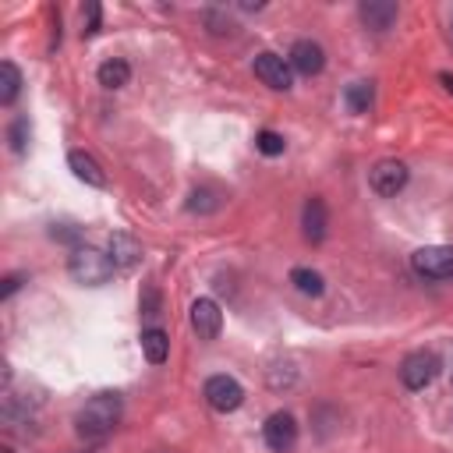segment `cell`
Here are the masks:
<instances>
[{"label": "cell", "mask_w": 453, "mask_h": 453, "mask_svg": "<svg viewBox=\"0 0 453 453\" xmlns=\"http://www.w3.org/2000/svg\"><path fill=\"white\" fill-rule=\"evenodd\" d=\"M120 414H124V400H120V393H96V396L78 411L74 428H78L81 439H103L106 432L117 428Z\"/></svg>", "instance_id": "obj_1"}, {"label": "cell", "mask_w": 453, "mask_h": 453, "mask_svg": "<svg viewBox=\"0 0 453 453\" xmlns=\"http://www.w3.org/2000/svg\"><path fill=\"white\" fill-rule=\"evenodd\" d=\"M113 258L106 255V251H99V248H88V244H78L74 251H71V258H67V273H71V280L74 283H85V287H99V283H106L110 276H113Z\"/></svg>", "instance_id": "obj_2"}, {"label": "cell", "mask_w": 453, "mask_h": 453, "mask_svg": "<svg viewBox=\"0 0 453 453\" xmlns=\"http://www.w3.org/2000/svg\"><path fill=\"white\" fill-rule=\"evenodd\" d=\"M411 269L421 280H453V244H425L411 255Z\"/></svg>", "instance_id": "obj_3"}, {"label": "cell", "mask_w": 453, "mask_h": 453, "mask_svg": "<svg viewBox=\"0 0 453 453\" xmlns=\"http://www.w3.org/2000/svg\"><path fill=\"white\" fill-rule=\"evenodd\" d=\"M202 396H205V403L212 407V411H219V414H230V411H237L241 403H244V386L234 379V375H209L205 379V386H202Z\"/></svg>", "instance_id": "obj_4"}, {"label": "cell", "mask_w": 453, "mask_h": 453, "mask_svg": "<svg viewBox=\"0 0 453 453\" xmlns=\"http://www.w3.org/2000/svg\"><path fill=\"white\" fill-rule=\"evenodd\" d=\"M251 71H255V78H258L262 85H269V88H276V92H287V88L294 85V67H290V60H283V57L273 53V50L255 53Z\"/></svg>", "instance_id": "obj_5"}, {"label": "cell", "mask_w": 453, "mask_h": 453, "mask_svg": "<svg viewBox=\"0 0 453 453\" xmlns=\"http://www.w3.org/2000/svg\"><path fill=\"white\" fill-rule=\"evenodd\" d=\"M439 357L432 354V350H411L403 361H400V382L407 386V389H425V386H432L435 382V375H439Z\"/></svg>", "instance_id": "obj_6"}, {"label": "cell", "mask_w": 453, "mask_h": 453, "mask_svg": "<svg viewBox=\"0 0 453 453\" xmlns=\"http://www.w3.org/2000/svg\"><path fill=\"white\" fill-rule=\"evenodd\" d=\"M407 177H411V170H407L403 159H379V163L368 170V188H372L375 195H382V198H393L396 191H403Z\"/></svg>", "instance_id": "obj_7"}, {"label": "cell", "mask_w": 453, "mask_h": 453, "mask_svg": "<svg viewBox=\"0 0 453 453\" xmlns=\"http://www.w3.org/2000/svg\"><path fill=\"white\" fill-rule=\"evenodd\" d=\"M262 439H265V446L273 453H290L294 442H297V421H294V414L290 411L269 414L265 425H262Z\"/></svg>", "instance_id": "obj_8"}, {"label": "cell", "mask_w": 453, "mask_h": 453, "mask_svg": "<svg viewBox=\"0 0 453 453\" xmlns=\"http://www.w3.org/2000/svg\"><path fill=\"white\" fill-rule=\"evenodd\" d=\"M191 329L198 333V340H216L223 329V311L212 297H195L191 301Z\"/></svg>", "instance_id": "obj_9"}, {"label": "cell", "mask_w": 453, "mask_h": 453, "mask_svg": "<svg viewBox=\"0 0 453 453\" xmlns=\"http://www.w3.org/2000/svg\"><path fill=\"white\" fill-rule=\"evenodd\" d=\"M287 60H290V67H294L297 74L311 78V74H322V67H326V50H322L315 39H297V42L290 46Z\"/></svg>", "instance_id": "obj_10"}, {"label": "cell", "mask_w": 453, "mask_h": 453, "mask_svg": "<svg viewBox=\"0 0 453 453\" xmlns=\"http://www.w3.org/2000/svg\"><path fill=\"white\" fill-rule=\"evenodd\" d=\"M301 226H304V241L311 244H322L326 241V230H329V209L319 195H311L304 202V212H301Z\"/></svg>", "instance_id": "obj_11"}, {"label": "cell", "mask_w": 453, "mask_h": 453, "mask_svg": "<svg viewBox=\"0 0 453 453\" xmlns=\"http://www.w3.org/2000/svg\"><path fill=\"white\" fill-rule=\"evenodd\" d=\"M357 14H361L365 28H372V32H386V28H389V25L396 21L400 7H396L393 0H361Z\"/></svg>", "instance_id": "obj_12"}, {"label": "cell", "mask_w": 453, "mask_h": 453, "mask_svg": "<svg viewBox=\"0 0 453 453\" xmlns=\"http://www.w3.org/2000/svg\"><path fill=\"white\" fill-rule=\"evenodd\" d=\"M67 166H71V173H74L81 184H88V188H106V170L96 163V156H88V152H81V149H71V152H67Z\"/></svg>", "instance_id": "obj_13"}, {"label": "cell", "mask_w": 453, "mask_h": 453, "mask_svg": "<svg viewBox=\"0 0 453 453\" xmlns=\"http://www.w3.org/2000/svg\"><path fill=\"white\" fill-rule=\"evenodd\" d=\"M106 255L113 258V265H117V269H131V265L142 258V244H138L131 234L113 230V234H110V241H106Z\"/></svg>", "instance_id": "obj_14"}, {"label": "cell", "mask_w": 453, "mask_h": 453, "mask_svg": "<svg viewBox=\"0 0 453 453\" xmlns=\"http://www.w3.org/2000/svg\"><path fill=\"white\" fill-rule=\"evenodd\" d=\"M96 78H99V85H103V88H124V85L131 81V64H127V60H120V57H110V60H103V64H99Z\"/></svg>", "instance_id": "obj_15"}, {"label": "cell", "mask_w": 453, "mask_h": 453, "mask_svg": "<svg viewBox=\"0 0 453 453\" xmlns=\"http://www.w3.org/2000/svg\"><path fill=\"white\" fill-rule=\"evenodd\" d=\"M142 354L149 365H163L170 357V336L163 329H142Z\"/></svg>", "instance_id": "obj_16"}, {"label": "cell", "mask_w": 453, "mask_h": 453, "mask_svg": "<svg viewBox=\"0 0 453 453\" xmlns=\"http://www.w3.org/2000/svg\"><path fill=\"white\" fill-rule=\"evenodd\" d=\"M372 99H375V85L365 81V78H361V81H350V85L343 88V103H347L350 113H368Z\"/></svg>", "instance_id": "obj_17"}, {"label": "cell", "mask_w": 453, "mask_h": 453, "mask_svg": "<svg viewBox=\"0 0 453 453\" xmlns=\"http://www.w3.org/2000/svg\"><path fill=\"white\" fill-rule=\"evenodd\" d=\"M21 92V71L14 60H0V106H11Z\"/></svg>", "instance_id": "obj_18"}, {"label": "cell", "mask_w": 453, "mask_h": 453, "mask_svg": "<svg viewBox=\"0 0 453 453\" xmlns=\"http://www.w3.org/2000/svg\"><path fill=\"white\" fill-rule=\"evenodd\" d=\"M188 212H198V216H209V212H216L219 205H223V195H219V188H195L191 195H188Z\"/></svg>", "instance_id": "obj_19"}, {"label": "cell", "mask_w": 453, "mask_h": 453, "mask_svg": "<svg viewBox=\"0 0 453 453\" xmlns=\"http://www.w3.org/2000/svg\"><path fill=\"white\" fill-rule=\"evenodd\" d=\"M290 283H294L301 294H308V297H319V294L326 290V280H322V273H315V269H304V265L290 269Z\"/></svg>", "instance_id": "obj_20"}, {"label": "cell", "mask_w": 453, "mask_h": 453, "mask_svg": "<svg viewBox=\"0 0 453 453\" xmlns=\"http://www.w3.org/2000/svg\"><path fill=\"white\" fill-rule=\"evenodd\" d=\"M28 117H14L11 120V127H7V142H11V152L14 156H21L25 149H28Z\"/></svg>", "instance_id": "obj_21"}, {"label": "cell", "mask_w": 453, "mask_h": 453, "mask_svg": "<svg viewBox=\"0 0 453 453\" xmlns=\"http://www.w3.org/2000/svg\"><path fill=\"white\" fill-rule=\"evenodd\" d=\"M255 149L262 152V156H283V149H287V142H283V134H276V131H258L255 134Z\"/></svg>", "instance_id": "obj_22"}, {"label": "cell", "mask_w": 453, "mask_h": 453, "mask_svg": "<svg viewBox=\"0 0 453 453\" xmlns=\"http://www.w3.org/2000/svg\"><path fill=\"white\" fill-rule=\"evenodd\" d=\"M99 21H103V7L96 0H88L81 7V35H96L99 32Z\"/></svg>", "instance_id": "obj_23"}, {"label": "cell", "mask_w": 453, "mask_h": 453, "mask_svg": "<svg viewBox=\"0 0 453 453\" xmlns=\"http://www.w3.org/2000/svg\"><path fill=\"white\" fill-rule=\"evenodd\" d=\"M142 315H145V319L159 315V287H156V283H149V287L142 290Z\"/></svg>", "instance_id": "obj_24"}, {"label": "cell", "mask_w": 453, "mask_h": 453, "mask_svg": "<svg viewBox=\"0 0 453 453\" xmlns=\"http://www.w3.org/2000/svg\"><path fill=\"white\" fill-rule=\"evenodd\" d=\"M21 287V273H11V276H4V287H0V301H7L14 290Z\"/></svg>", "instance_id": "obj_25"}, {"label": "cell", "mask_w": 453, "mask_h": 453, "mask_svg": "<svg viewBox=\"0 0 453 453\" xmlns=\"http://www.w3.org/2000/svg\"><path fill=\"white\" fill-rule=\"evenodd\" d=\"M53 237H60V241H74L78 230H74V226H67V230H57V226H53Z\"/></svg>", "instance_id": "obj_26"}, {"label": "cell", "mask_w": 453, "mask_h": 453, "mask_svg": "<svg viewBox=\"0 0 453 453\" xmlns=\"http://www.w3.org/2000/svg\"><path fill=\"white\" fill-rule=\"evenodd\" d=\"M439 81H442V85H446V92L453 96V74H449V71H442V74H439Z\"/></svg>", "instance_id": "obj_27"}, {"label": "cell", "mask_w": 453, "mask_h": 453, "mask_svg": "<svg viewBox=\"0 0 453 453\" xmlns=\"http://www.w3.org/2000/svg\"><path fill=\"white\" fill-rule=\"evenodd\" d=\"M449 32H453V28H449Z\"/></svg>", "instance_id": "obj_28"}]
</instances>
